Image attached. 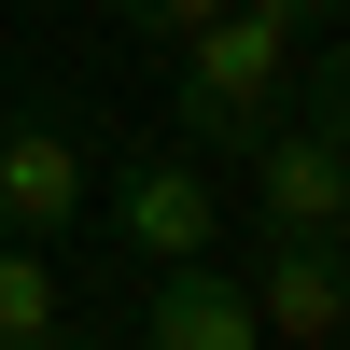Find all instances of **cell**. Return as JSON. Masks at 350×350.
<instances>
[{"instance_id":"cell-2","label":"cell","mask_w":350,"mask_h":350,"mask_svg":"<svg viewBox=\"0 0 350 350\" xmlns=\"http://www.w3.org/2000/svg\"><path fill=\"white\" fill-rule=\"evenodd\" d=\"M239 168H252V239H336L350 224V126H323V112H267Z\"/></svg>"},{"instance_id":"cell-1","label":"cell","mask_w":350,"mask_h":350,"mask_svg":"<svg viewBox=\"0 0 350 350\" xmlns=\"http://www.w3.org/2000/svg\"><path fill=\"white\" fill-rule=\"evenodd\" d=\"M280 84H295V28L252 14V0H224V14L183 42L168 112H183V140H211V154H252V126L280 112Z\"/></svg>"},{"instance_id":"cell-8","label":"cell","mask_w":350,"mask_h":350,"mask_svg":"<svg viewBox=\"0 0 350 350\" xmlns=\"http://www.w3.org/2000/svg\"><path fill=\"white\" fill-rule=\"evenodd\" d=\"M112 28H126V42H196V28L224 14V0H98Z\"/></svg>"},{"instance_id":"cell-9","label":"cell","mask_w":350,"mask_h":350,"mask_svg":"<svg viewBox=\"0 0 350 350\" xmlns=\"http://www.w3.org/2000/svg\"><path fill=\"white\" fill-rule=\"evenodd\" d=\"M252 14H280L295 42H336V14H350V0H252Z\"/></svg>"},{"instance_id":"cell-3","label":"cell","mask_w":350,"mask_h":350,"mask_svg":"<svg viewBox=\"0 0 350 350\" xmlns=\"http://www.w3.org/2000/svg\"><path fill=\"white\" fill-rule=\"evenodd\" d=\"M112 239H126L140 267H183V252H211V239H224L211 168H196V154H126V168H112Z\"/></svg>"},{"instance_id":"cell-6","label":"cell","mask_w":350,"mask_h":350,"mask_svg":"<svg viewBox=\"0 0 350 350\" xmlns=\"http://www.w3.org/2000/svg\"><path fill=\"white\" fill-rule=\"evenodd\" d=\"M84 211V140L70 126H0V239H56Z\"/></svg>"},{"instance_id":"cell-4","label":"cell","mask_w":350,"mask_h":350,"mask_svg":"<svg viewBox=\"0 0 350 350\" xmlns=\"http://www.w3.org/2000/svg\"><path fill=\"white\" fill-rule=\"evenodd\" d=\"M140 336H154V350H267V323H252V280H224L211 252L154 267V295H140Z\"/></svg>"},{"instance_id":"cell-5","label":"cell","mask_w":350,"mask_h":350,"mask_svg":"<svg viewBox=\"0 0 350 350\" xmlns=\"http://www.w3.org/2000/svg\"><path fill=\"white\" fill-rule=\"evenodd\" d=\"M252 323H267V350H336V323H350L336 239H267V280H252Z\"/></svg>"},{"instance_id":"cell-7","label":"cell","mask_w":350,"mask_h":350,"mask_svg":"<svg viewBox=\"0 0 350 350\" xmlns=\"http://www.w3.org/2000/svg\"><path fill=\"white\" fill-rule=\"evenodd\" d=\"M56 323V239H0V350Z\"/></svg>"}]
</instances>
